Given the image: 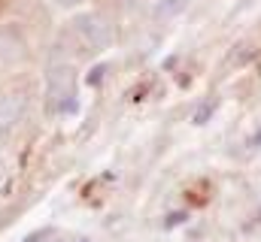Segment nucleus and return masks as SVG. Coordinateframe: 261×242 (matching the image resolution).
Returning a JSON list of instances; mask_svg holds the SVG:
<instances>
[{"label": "nucleus", "mask_w": 261, "mask_h": 242, "mask_svg": "<svg viewBox=\"0 0 261 242\" xmlns=\"http://www.w3.org/2000/svg\"><path fill=\"white\" fill-rule=\"evenodd\" d=\"M24 112H28V97H24V94H18V91L3 94V97H0V136L12 133V130L21 124Z\"/></svg>", "instance_id": "f257e3e1"}, {"label": "nucleus", "mask_w": 261, "mask_h": 242, "mask_svg": "<svg viewBox=\"0 0 261 242\" xmlns=\"http://www.w3.org/2000/svg\"><path fill=\"white\" fill-rule=\"evenodd\" d=\"M76 31H79L82 40H85L88 46H94V49H100V46L110 43V24H103L97 15H82V18L76 21Z\"/></svg>", "instance_id": "f03ea898"}, {"label": "nucleus", "mask_w": 261, "mask_h": 242, "mask_svg": "<svg viewBox=\"0 0 261 242\" xmlns=\"http://www.w3.org/2000/svg\"><path fill=\"white\" fill-rule=\"evenodd\" d=\"M24 55V43H21V37L15 34L12 37V43H3V34H0V60H15Z\"/></svg>", "instance_id": "7ed1b4c3"}, {"label": "nucleus", "mask_w": 261, "mask_h": 242, "mask_svg": "<svg viewBox=\"0 0 261 242\" xmlns=\"http://www.w3.org/2000/svg\"><path fill=\"white\" fill-rule=\"evenodd\" d=\"M213 109H216L213 103H203V106L197 109V115H195V124H203V121H206L210 115H213Z\"/></svg>", "instance_id": "20e7f679"}, {"label": "nucleus", "mask_w": 261, "mask_h": 242, "mask_svg": "<svg viewBox=\"0 0 261 242\" xmlns=\"http://www.w3.org/2000/svg\"><path fill=\"white\" fill-rule=\"evenodd\" d=\"M49 236H52V230H34V233H28L21 242H46Z\"/></svg>", "instance_id": "39448f33"}, {"label": "nucleus", "mask_w": 261, "mask_h": 242, "mask_svg": "<svg viewBox=\"0 0 261 242\" xmlns=\"http://www.w3.org/2000/svg\"><path fill=\"white\" fill-rule=\"evenodd\" d=\"M182 6V0H167L164 6H158V15H170V12H176Z\"/></svg>", "instance_id": "423d86ee"}, {"label": "nucleus", "mask_w": 261, "mask_h": 242, "mask_svg": "<svg viewBox=\"0 0 261 242\" xmlns=\"http://www.w3.org/2000/svg\"><path fill=\"white\" fill-rule=\"evenodd\" d=\"M182 221H186V212H173L170 221H167V227H176V224H182Z\"/></svg>", "instance_id": "0eeeda50"}, {"label": "nucleus", "mask_w": 261, "mask_h": 242, "mask_svg": "<svg viewBox=\"0 0 261 242\" xmlns=\"http://www.w3.org/2000/svg\"><path fill=\"white\" fill-rule=\"evenodd\" d=\"M61 6H73V3H79V0H58Z\"/></svg>", "instance_id": "6e6552de"}, {"label": "nucleus", "mask_w": 261, "mask_h": 242, "mask_svg": "<svg viewBox=\"0 0 261 242\" xmlns=\"http://www.w3.org/2000/svg\"><path fill=\"white\" fill-rule=\"evenodd\" d=\"M73 242H91V239L88 236H79V239H73Z\"/></svg>", "instance_id": "1a4fd4ad"}, {"label": "nucleus", "mask_w": 261, "mask_h": 242, "mask_svg": "<svg viewBox=\"0 0 261 242\" xmlns=\"http://www.w3.org/2000/svg\"><path fill=\"white\" fill-rule=\"evenodd\" d=\"M52 242H61V239H52Z\"/></svg>", "instance_id": "9d476101"}]
</instances>
